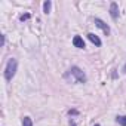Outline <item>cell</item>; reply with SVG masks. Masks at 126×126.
Wrapping results in <instances>:
<instances>
[{
  "label": "cell",
  "mask_w": 126,
  "mask_h": 126,
  "mask_svg": "<svg viewBox=\"0 0 126 126\" xmlns=\"http://www.w3.org/2000/svg\"><path fill=\"white\" fill-rule=\"evenodd\" d=\"M65 79H68V80L73 82V83H86V74H85L79 67H71V68L67 71Z\"/></svg>",
  "instance_id": "1"
},
{
  "label": "cell",
  "mask_w": 126,
  "mask_h": 126,
  "mask_svg": "<svg viewBox=\"0 0 126 126\" xmlns=\"http://www.w3.org/2000/svg\"><path fill=\"white\" fill-rule=\"evenodd\" d=\"M16 68H18V61H16L15 58H11V59L8 61V64H6V68H5V79H6L8 82L12 80V77H14L15 73H16Z\"/></svg>",
  "instance_id": "2"
},
{
  "label": "cell",
  "mask_w": 126,
  "mask_h": 126,
  "mask_svg": "<svg viewBox=\"0 0 126 126\" xmlns=\"http://www.w3.org/2000/svg\"><path fill=\"white\" fill-rule=\"evenodd\" d=\"M95 25H96L98 28H101V30L104 31V34H105V36H108V34H110V27H108V25H107V24H105L102 19H99V18H95Z\"/></svg>",
  "instance_id": "3"
},
{
  "label": "cell",
  "mask_w": 126,
  "mask_h": 126,
  "mask_svg": "<svg viewBox=\"0 0 126 126\" xmlns=\"http://www.w3.org/2000/svg\"><path fill=\"white\" fill-rule=\"evenodd\" d=\"M110 15H111L113 19H117V18H119V5H117L116 2H113V3L110 5Z\"/></svg>",
  "instance_id": "4"
},
{
  "label": "cell",
  "mask_w": 126,
  "mask_h": 126,
  "mask_svg": "<svg viewBox=\"0 0 126 126\" xmlns=\"http://www.w3.org/2000/svg\"><path fill=\"white\" fill-rule=\"evenodd\" d=\"M73 45H74V47H77V49H85V47H86L85 40H83L80 36H74V39H73Z\"/></svg>",
  "instance_id": "5"
},
{
  "label": "cell",
  "mask_w": 126,
  "mask_h": 126,
  "mask_svg": "<svg viewBox=\"0 0 126 126\" xmlns=\"http://www.w3.org/2000/svg\"><path fill=\"white\" fill-rule=\"evenodd\" d=\"M88 39H89V40H91V42H92L95 46H101V45H102L101 39H99L96 34H94V33H89V34H88Z\"/></svg>",
  "instance_id": "6"
},
{
  "label": "cell",
  "mask_w": 126,
  "mask_h": 126,
  "mask_svg": "<svg viewBox=\"0 0 126 126\" xmlns=\"http://www.w3.org/2000/svg\"><path fill=\"white\" fill-rule=\"evenodd\" d=\"M50 8H52V2H50V0H46V2L43 3V12L47 15L50 12Z\"/></svg>",
  "instance_id": "7"
},
{
  "label": "cell",
  "mask_w": 126,
  "mask_h": 126,
  "mask_svg": "<svg viewBox=\"0 0 126 126\" xmlns=\"http://www.w3.org/2000/svg\"><path fill=\"white\" fill-rule=\"evenodd\" d=\"M22 126H33V120L30 117H24L22 119Z\"/></svg>",
  "instance_id": "8"
},
{
  "label": "cell",
  "mask_w": 126,
  "mask_h": 126,
  "mask_svg": "<svg viewBox=\"0 0 126 126\" xmlns=\"http://www.w3.org/2000/svg\"><path fill=\"white\" fill-rule=\"evenodd\" d=\"M117 122L120 126H126V116H119L117 117Z\"/></svg>",
  "instance_id": "9"
},
{
  "label": "cell",
  "mask_w": 126,
  "mask_h": 126,
  "mask_svg": "<svg viewBox=\"0 0 126 126\" xmlns=\"http://www.w3.org/2000/svg\"><path fill=\"white\" fill-rule=\"evenodd\" d=\"M30 18H31V15H30V14H24V15H21V18H19V19H21V21H27V19H30Z\"/></svg>",
  "instance_id": "10"
},
{
  "label": "cell",
  "mask_w": 126,
  "mask_h": 126,
  "mask_svg": "<svg viewBox=\"0 0 126 126\" xmlns=\"http://www.w3.org/2000/svg\"><path fill=\"white\" fill-rule=\"evenodd\" d=\"M68 114L70 116H76V114H79V111L77 110H68Z\"/></svg>",
  "instance_id": "11"
},
{
  "label": "cell",
  "mask_w": 126,
  "mask_h": 126,
  "mask_svg": "<svg viewBox=\"0 0 126 126\" xmlns=\"http://www.w3.org/2000/svg\"><path fill=\"white\" fill-rule=\"evenodd\" d=\"M70 126H76V123H74V120H70Z\"/></svg>",
  "instance_id": "12"
},
{
  "label": "cell",
  "mask_w": 126,
  "mask_h": 126,
  "mask_svg": "<svg viewBox=\"0 0 126 126\" xmlns=\"http://www.w3.org/2000/svg\"><path fill=\"white\" fill-rule=\"evenodd\" d=\"M95 126H99V125H98V123H96V125H95Z\"/></svg>",
  "instance_id": "13"
}]
</instances>
